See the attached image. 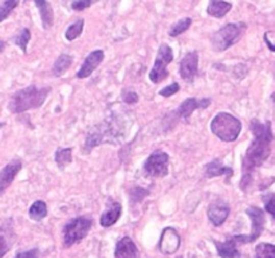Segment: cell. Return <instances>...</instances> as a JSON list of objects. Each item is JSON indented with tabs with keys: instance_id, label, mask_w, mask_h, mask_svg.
Wrapping results in <instances>:
<instances>
[{
	"instance_id": "17",
	"label": "cell",
	"mask_w": 275,
	"mask_h": 258,
	"mask_svg": "<svg viewBox=\"0 0 275 258\" xmlns=\"http://www.w3.org/2000/svg\"><path fill=\"white\" fill-rule=\"evenodd\" d=\"M114 255L116 258H140L137 246L129 237H123L117 242Z\"/></svg>"
},
{
	"instance_id": "20",
	"label": "cell",
	"mask_w": 275,
	"mask_h": 258,
	"mask_svg": "<svg viewBox=\"0 0 275 258\" xmlns=\"http://www.w3.org/2000/svg\"><path fill=\"white\" fill-rule=\"evenodd\" d=\"M232 4L224 0H210V4L207 7V14L214 18L220 19L231 11Z\"/></svg>"
},
{
	"instance_id": "3",
	"label": "cell",
	"mask_w": 275,
	"mask_h": 258,
	"mask_svg": "<svg viewBox=\"0 0 275 258\" xmlns=\"http://www.w3.org/2000/svg\"><path fill=\"white\" fill-rule=\"evenodd\" d=\"M211 131L223 142H235L242 132V123L230 113L220 112L211 121Z\"/></svg>"
},
{
	"instance_id": "16",
	"label": "cell",
	"mask_w": 275,
	"mask_h": 258,
	"mask_svg": "<svg viewBox=\"0 0 275 258\" xmlns=\"http://www.w3.org/2000/svg\"><path fill=\"white\" fill-rule=\"evenodd\" d=\"M121 214H122V206H121L120 202L109 199L108 204H106V210L101 215L99 223H101L102 227H110L120 219Z\"/></svg>"
},
{
	"instance_id": "4",
	"label": "cell",
	"mask_w": 275,
	"mask_h": 258,
	"mask_svg": "<svg viewBox=\"0 0 275 258\" xmlns=\"http://www.w3.org/2000/svg\"><path fill=\"white\" fill-rule=\"evenodd\" d=\"M120 138V133L116 127H113L112 123L104 121V123L98 124L94 128H91L90 131L87 132L86 140H85L84 152L89 153L94 147L101 146L104 143H112L117 144Z\"/></svg>"
},
{
	"instance_id": "31",
	"label": "cell",
	"mask_w": 275,
	"mask_h": 258,
	"mask_svg": "<svg viewBox=\"0 0 275 258\" xmlns=\"http://www.w3.org/2000/svg\"><path fill=\"white\" fill-rule=\"evenodd\" d=\"M264 206H266V210L270 215H272V218L275 219V194H268V195H264L263 197Z\"/></svg>"
},
{
	"instance_id": "35",
	"label": "cell",
	"mask_w": 275,
	"mask_h": 258,
	"mask_svg": "<svg viewBox=\"0 0 275 258\" xmlns=\"http://www.w3.org/2000/svg\"><path fill=\"white\" fill-rule=\"evenodd\" d=\"M263 38L267 48L275 53V31H266Z\"/></svg>"
},
{
	"instance_id": "15",
	"label": "cell",
	"mask_w": 275,
	"mask_h": 258,
	"mask_svg": "<svg viewBox=\"0 0 275 258\" xmlns=\"http://www.w3.org/2000/svg\"><path fill=\"white\" fill-rule=\"evenodd\" d=\"M22 170V161L20 160H12L0 171V195L11 185L14 179L16 178L18 172Z\"/></svg>"
},
{
	"instance_id": "30",
	"label": "cell",
	"mask_w": 275,
	"mask_h": 258,
	"mask_svg": "<svg viewBox=\"0 0 275 258\" xmlns=\"http://www.w3.org/2000/svg\"><path fill=\"white\" fill-rule=\"evenodd\" d=\"M149 195V191L141 187H134V189L129 190V198H131L132 204L140 203L144 198H146Z\"/></svg>"
},
{
	"instance_id": "29",
	"label": "cell",
	"mask_w": 275,
	"mask_h": 258,
	"mask_svg": "<svg viewBox=\"0 0 275 258\" xmlns=\"http://www.w3.org/2000/svg\"><path fill=\"white\" fill-rule=\"evenodd\" d=\"M30 39H31V33L29 29H23L19 31V34L15 37V44L22 49L23 53H27V44H29Z\"/></svg>"
},
{
	"instance_id": "37",
	"label": "cell",
	"mask_w": 275,
	"mask_h": 258,
	"mask_svg": "<svg viewBox=\"0 0 275 258\" xmlns=\"http://www.w3.org/2000/svg\"><path fill=\"white\" fill-rule=\"evenodd\" d=\"M8 250H10V247H8L7 241H6L3 236H0V258L7 254Z\"/></svg>"
},
{
	"instance_id": "14",
	"label": "cell",
	"mask_w": 275,
	"mask_h": 258,
	"mask_svg": "<svg viewBox=\"0 0 275 258\" xmlns=\"http://www.w3.org/2000/svg\"><path fill=\"white\" fill-rule=\"evenodd\" d=\"M104 58H105V54H104V51L102 50L91 51L90 54L87 55L86 59L84 61V63H82V66H81V69L78 70V73H77V78L84 80V78L90 77L91 74H93V72L97 69L98 66L101 65V62L104 61Z\"/></svg>"
},
{
	"instance_id": "13",
	"label": "cell",
	"mask_w": 275,
	"mask_h": 258,
	"mask_svg": "<svg viewBox=\"0 0 275 258\" xmlns=\"http://www.w3.org/2000/svg\"><path fill=\"white\" fill-rule=\"evenodd\" d=\"M211 99H187L185 101H183L179 106L178 114L180 119H184L185 121L189 120V117L192 116V113L197 109H206L211 105Z\"/></svg>"
},
{
	"instance_id": "33",
	"label": "cell",
	"mask_w": 275,
	"mask_h": 258,
	"mask_svg": "<svg viewBox=\"0 0 275 258\" xmlns=\"http://www.w3.org/2000/svg\"><path fill=\"white\" fill-rule=\"evenodd\" d=\"M179 90H180V85H179L178 82H173V84L163 87V89L159 91V95L161 96V97H170V96L176 95Z\"/></svg>"
},
{
	"instance_id": "24",
	"label": "cell",
	"mask_w": 275,
	"mask_h": 258,
	"mask_svg": "<svg viewBox=\"0 0 275 258\" xmlns=\"http://www.w3.org/2000/svg\"><path fill=\"white\" fill-rule=\"evenodd\" d=\"M30 218L34 219V221L39 222L43 218L47 217V204L44 203L43 200H36L31 204V207L29 210Z\"/></svg>"
},
{
	"instance_id": "10",
	"label": "cell",
	"mask_w": 275,
	"mask_h": 258,
	"mask_svg": "<svg viewBox=\"0 0 275 258\" xmlns=\"http://www.w3.org/2000/svg\"><path fill=\"white\" fill-rule=\"evenodd\" d=\"M180 77L185 82H193L199 74V54L196 51H191L183 57L179 67Z\"/></svg>"
},
{
	"instance_id": "26",
	"label": "cell",
	"mask_w": 275,
	"mask_h": 258,
	"mask_svg": "<svg viewBox=\"0 0 275 258\" xmlns=\"http://www.w3.org/2000/svg\"><path fill=\"white\" fill-rule=\"evenodd\" d=\"M192 25V19L191 18H184V19H180V20H178V22L174 23L172 27H170L169 30V35L170 37H179L180 34L185 33L187 30L191 27Z\"/></svg>"
},
{
	"instance_id": "22",
	"label": "cell",
	"mask_w": 275,
	"mask_h": 258,
	"mask_svg": "<svg viewBox=\"0 0 275 258\" xmlns=\"http://www.w3.org/2000/svg\"><path fill=\"white\" fill-rule=\"evenodd\" d=\"M72 63V57L69 54H61L54 62L53 66V76L54 77H62L63 74L70 69V66Z\"/></svg>"
},
{
	"instance_id": "7",
	"label": "cell",
	"mask_w": 275,
	"mask_h": 258,
	"mask_svg": "<svg viewBox=\"0 0 275 258\" xmlns=\"http://www.w3.org/2000/svg\"><path fill=\"white\" fill-rule=\"evenodd\" d=\"M173 61V51L168 46L167 43H163L160 46L159 53H157V58L155 61L149 78L153 84H160L168 78L169 72H168V65Z\"/></svg>"
},
{
	"instance_id": "11",
	"label": "cell",
	"mask_w": 275,
	"mask_h": 258,
	"mask_svg": "<svg viewBox=\"0 0 275 258\" xmlns=\"http://www.w3.org/2000/svg\"><path fill=\"white\" fill-rule=\"evenodd\" d=\"M181 244V238L176 229L173 227H165L163 230V234L160 237L159 249L165 255L174 254L179 250Z\"/></svg>"
},
{
	"instance_id": "5",
	"label": "cell",
	"mask_w": 275,
	"mask_h": 258,
	"mask_svg": "<svg viewBox=\"0 0 275 258\" xmlns=\"http://www.w3.org/2000/svg\"><path fill=\"white\" fill-rule=\"evenodd\" d=\"M91 226L93 219L90 217H78L67 222L63 227V246L67 249L81 242L89 234Z\"/></svg>"
},
{
	"instance_id": "1",
	"label": "cell",
	"mask_w": 275,
	"mask_h": 258,
	"mask_svg": "<svg viewBox=\"0 0 275 258\" xmlns=\"http://www.w3.org/2000/svg\"><path fill=\"white\" fill-rule=\"evenodd\" d=\"M254 140L247 148L242 161V179H240V189L243 191L248 190V185L253 182L254 171L259 168L268 159L271 153L272 131L271 123L266 121L261 123L259 120H253L250 124Z\"/></svg>"
},
{
	"instance_id": "19",
	"label": "cell",
	"mask_w": 275,
	"mask_h": 258,
	"mask_svg": "<svg viewBox=\"0 0 275 258\" xmlns=\"http://www.w3.org/2000/svg\"><path fill=\"white\" fill-rule=\"evenodd\" d=\"M232 174H234L232 168L223 166V163L219 159L212 160L208 164H206V167H204V175L208 179L217 178V176H228V178H231Z\"/></svg>"
},
{
	"instance_id": "25",
	"label": "cell",
	"mask_w": 275,
	"mask_h": 258,
	"mask_svg": "<svg viewBox=\"0 0 275 258\" xmlns=\"http://www.w3.org/2000/svg\"><path fill=\"white\" fill-rule=\"evenodd\" d=\"M84 26H85L84 19H78L77 22H74L71 26H69V29L66 30L65 33L66 39L72 42V40H76L77 38H80V35L82 34V31H84Z\"/></svg>"
},
{
	"instance_id": "40",
	"label": "cell",
	"mask_w": 275,
	"mask_h": 258,
	"mask_svg": "<svg viewBox=\"0 0 275 258\" xmlns=\"http://www.w3.org/2000/svg\"><path fill=\"white\" fill-rule=\"evenodd\" d=\"M179 258H181V257H179Z\"/></svg>"
},
{
	"instance_id": "28",
	"label": "cell",
	"mask_w": 275,
	"mask_h": 258,
	"mask_svg": "<svg viewBox=\"0 0 275 258\" xmlns=\"http://www.w3.org/2000/svg\"><path fill=\"white\" fill-rule=\"evenodd\" d=\"M18 4L19 0H4L3 3H0V22L7 19L15 8L18 7Z\"/></svg>"
},
{
	"instance_id": "21",
	"label": "cell",
	"mask_w": 275,
	"mask_h": 258,
	"mask_svg": "<svg viewBox=\"0 0 275 258\" xmlns=\"http://www.w3.org/2000/svg\"><path fill=\"white\" fill-rule=\"evenodd\" d=\"M34 2H35L36 7L39 8L43 29H50L53 23H54V12H53L51 4L48 3L47 0H34Z\"/></svg>"
},
{
	"instance_id": "38",
	"label": "cell",
	"mask_w": 275,
	"mask_h": 258,
	"mask_svg": "<svg viewBox=\"0 0 275 258\" xmlns=\"http://www.w3.org/2000/svg\"><path fill=\"white\" fill-rule=\"evenodd\" d=\"M4 48H6V43H4L3 40H0V53L4 50Z\"/></svg>"
},
{
	"instance_id": "36",
	"label": "cell",
	"mask_w": 275,
	"mask_h": 258,
	"mask_svg": "<svg viewBox=\"0 0 275 258\" xmlns=\"http://www.w3.org/2000/svg\"><path fill=\"white\" fill-rule=\"evenodd\" d=\"M39 257V250L38 249H31L29 251H23V253H19L15 258H38Z\"/></svg>"
},
{
	"instance_id": "23",
	"label": "cell",
	"mask_w": 275,
	"mask_h": 258,
	"mask_svg": "<svg viewBox=\"0 0 275 258\" xmlns=\"http://www.w3.org/2000/svg\"><path fill=\"white\" fill-rule=\"evenodd\" d=\"M55 163L59 170H65L72 161V149L71 148H58L55 151Z\"/></svg>"
},
{
	"instance_id": "27",
	"label": "cell",
	"mask_w": 275,
	"mask_h": 258,
	"mask_svg": "<svg viewBox=\"0 0 275 258\" xmlns=\"http://www.w3.org/2000/svg\"><path fill=\"white\" fill-rule=\"evenodd\" d=\"M255 258H275V245L259 244L255 247Z\"/></svg>"
},
{
	"instance_id": "9",
	"label": "cell",
	"mask_w": 275,
	"mask_h": 258,
	"mask_svg": "<svg viewBox=\"0 0 275 258\" xmlns=\"http://www.w3.org/2000/svg\"><path fill=\"white\" fill-rule=\"evenodd\" d=\"M247 215L250 217L251 219V233L248 236H234V240L238 242V245L240 244H251L255 240H258L261 237L262 231H263L264 222H266V217H264V213L259 207H255V206H251L246 210Z\"/></svg>"
},
{
	"instance_id": "12",
	"label": "cell",
	"mask_w": 275,
	"mask_h": 258,
	"mask_svg": "<svg viewBox=\"0 0 275 258\" xmlns=\"http://www.w3.org/2000/svg\"><path fill=\"white\" fill-rule=\"evenodd\" d=\"M207 215H208V219L211 221V223L216 226V227H219V226L223 225L226 219L228 218V215H230V206H228V203H226L224 200L217 199L208 206Z\"/></svg>"
},
{
	"instance_id": "39",
	"label": "cell",
	"mask_w": 275,
	"mask_h": 258,
	"mask_svg": "<svg viewBox=\"0 0 275 258\" xmlns=\"http://www.w3.org/2000/svg\"><path fill=\"white\" fill-rule=\"evenodd\" d=\"M271 100H272V102H274V104H275V91L271 95Z\"/></svg>"
},
{
	"instance_id": "34",
	"label": "cell",
	"mask_w": 275,
	"mask_h": 258,
	"mask_svg": "<svg viewBox=\"0 0 275 258\" xmlns=\"http://www.w3.org/2000/svg\"><path fill=\"white\" fill-rule=\"evenodd\" d=\"M98 0H74L71 3V8L74 11H82L85 8H89L93 3H95Z\"/></svg>"
},
{
	"instance_id": "8",
	"label": "cell",
	"mask_w": 275,
	"mask_h": 258,
	"mask_svg": "<svg viewBox=\"0 0 275 258\" xmlns=\"http://www.w3.org/2000/svg\"><path fill=\"white\" fill-rule=\"evenodd\" d=\"M144 172L151 178H164L169 172V155L157 149L145 160Z\"/></svg>"
},
{
	"instance_id": "18",
	"label": "cell",
	"mask_w": 275,
	"mask_h": 258,
	"mask_svg": "<svg viewBox=\"0 0 275 258\" xmlns=\"http://www.w3.org/2000/svg\"><path fill=\"white\" fill-rule=\"evenodd\" d=\"M215 246H216L217 254L221 258H239L240 253L238 249V242L234 240V237H230L224 242H219L215 241Z\"/></svg>"
},
{
	"instance_id": "32",
	"label": "cell",
	"mask_w": 275,
	"mask_h": 258,
	"mask_svg": "<svg viewBox=\"0 0 275 258\" xmlns=\"http://www.w3.org/2000/svg\"><path fill=\"white\" fill-rule=\"evenodd\" d=\"M121 97H122V101L125 102V104H128V105H134V104H137L138 102V95L133 90H127V89H125V90L122 91Z\"/></svg>"
},
{
	"instance_id": "2",
	"label": "cell",
	"mask_w": 275,
	"mask_h": 258,
	"mask_svg": "<svg viewBox=\"0 0 275 258\" xmlns=\"http://www.w3.org/2000/svg\"><path fill=\"white\" fill-rule=\"evenodd\" d=\"M50 91L51 87H26L12 95L8 104V109L12 113H23L30 109L40 108L47 100Z\"/></svg>"
},
{
	"instance_id": "6",
	"label": "cell",
	"mask_w": 275,
	"mask_h": 258,
	"mask_svg": "<svg viewBox=\"0 0 275 258\" xmlns=\"http://www.w3.org/2000/svg\"><path fill=\"white\" fill-rule=\"evenodd\" d=\"M246 29L244 23H228L220 30H217L212 37V48L215 51H224L238 42L243 30Z\"/></svg>"
}]
</instances>
